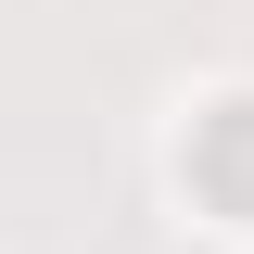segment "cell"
Instances as JSON below:
<instances>
[{"label":"cell","mask_w":254,"mask_h":254,"mask_svg":"<svg viewBox=\"0 0 254 254\" xmlns=\"http://www.w3.org/2000/svg\"><path fill=\"white\" fill-rule=\"evenodd\" d=\"M190 190L216 216H254V102H216V115L190 127Z\"/></svg>","instance_id":"cell-1"}]
</instances>
